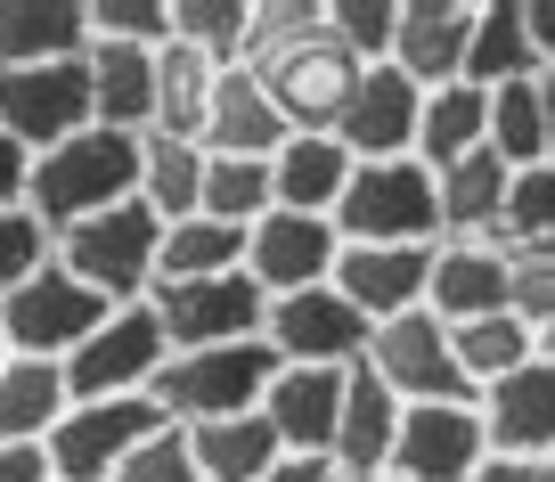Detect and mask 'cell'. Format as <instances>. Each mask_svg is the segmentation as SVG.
I'll list each match as a JSON object with an SVG mask.
<instances>
[{
    "mask_svg": "<svg viewBox=\"0 0 555 482\" xmlns=\"http://www.w3.org/2000/svg\"><path fill=\"white\" fill-rule=\"evenodd\" d=\"M450 360H457V377H466V393H482V384L515 377L522 360H539V335L522 328L515 310H490V319L450 328Z\"/></svg>",
    "mask_w": 555,
    "mask_h": 482,
    "instance_id": "cell-33",
    "label": "cell"
},
{
    "mask_svg": "<svg viewBox=\"0 0 555 482\" xmlns=\"http://www.w3.org/2000/svg\"><path fill=\"white\" fill-rule=\"evenodd\" d=\"M0 482H50V449H34V442H0Z\"/></svg>",
    "mask_w": 555,
    "mask_h": 482,
    "instance_id": "cell-47",
    "label": "cell"
},
{
    "mask_svg": "<svg viewBox=\"0 0 555 482\" xmlns=\"http://www.w3.org/2000/svg\"><path fill=\"white\" fill-rule=\"evenodd\" d=\"M319 17H327L335 50H344L351 66H384V58H392V17H400V0H319Z\"/></svg>",
    "mask_w": 555,
    "mask_h": 482,
    "instance_id": "cell-39",
    "label": "cell"
},
{
    "mask_svg": "<svg viewBox=\"0 0 555 482\" xmlns=\"http://www.w3.org/2000/svg\"><path fill=\"white\" fill-rule=\"evenodd\" d=\"M392 442H400V401L384 393L367 368H351V377H344V417H335V449H327V466H335L344 482L384 474V466H392Z\"/></svg>",
    "mask_w": 555,
    "mask_h": 482,
    "instance_id": "cell-25",
    "label": "cell"
},
{
    "mask_svg": "<svg viewBox=\"0 0 555 482\" xmlns=\"http://www.w3.org/2000/svg\"><path fill=\"white\" fill-rule=\"evenodd\" d=\"M50 254H57V238H50V229H41L25 205L0 213V303H9V294H17L34 270H50Z\"/></svg>",
    "mask_w": 555,
    "mask_h": 482,
    "instance_id": "cell-41",
    "label": "cell"
},
{
    "mask_svg": "<svg viewBox=\"0 0 555 482\" xmlns=\"http://www.w3.org/2000/svg\"><path fill=\"white\" fill-rule=\"evenodd\" d=\"M344 377L351 368H278L261 393V426L278 433L286 458H327L335 417H344Z\"/></svg>",
    "mask_w": 555,
    "mask_h": 482,
    "instance_id": "cell-19",
    "label": "cell"
},
{
    "mask_svg": "<svg viewBox=\"0 0 555 482\" xmlns=\"http://www.w3.org/2000/svg\"><path fill=\"white\" fill-rule=\"evenodd\" d=\"M139 205L156 221H189L205 205V148L172 131H139Z\"/></svg>",
    "mask_w": 555,
    "mask_h": 482,
    "instance_id": "cell-27",
    "label": "cell"
},
{
    "mask_svg": "<svg viewBox=\"0 0 555 482\" xmlns=\"http://www.w3.org/2000/svg\"><path fill=\"white\" fill-rule=\"evenodd\" d=\"M506 310H515L531 335L555 319V262L547 254H515V270H506Z\"/></svg>",
    "mask_w": 555,
    "mask_h": 482,
    "instance_id": "cell-44",
    "label": "cell"
},
{
    "mask_svg": "<svg viewBox=\"0 0 555 482\" xmlns=\"http://www.w3.org/2000/svg\"><path fill=\"white\" fill-rule=\"evenodd\" d=\"M189 433V458H196V474L205 482H261L286 449H278V433L261 426V409H245V417H205V426H180Z\"/></svg>",
    "mask_w": 555,
    "mask_h": 482,
    "instance_id": "cell-26",
    "label": "cell"
},
{
    "mask_svg": "<svg viewBox=\"0 0 555 482\" xmlns=\"http://www.w3.org/2000/svg\"><path fill=\"white\" fill-rule=\"evenodd\" d=\"M425 278H434V245H344L327 287L360 310L367 328H384L400 310H425Z\"/></svg>",
    "mask_w": 555,
    "mask_h": 482,
    "instance_id": "cell-17",
    "label": "cell"
},
{
    "mask_svg": "<svg viewBox=\"0 0 555 482\" xmlns=\"http://www.w3.org/2000/svg\"><path fill=\"white\" fill-rule=\"evenodd\" d=\"M245 17L254 0H172V41L205 50L212 66H245Z\"/></svg>",
    "mask_w": 555,
    "mask_h": 482,
    "instance_id": "cell-38",
    "label": "cell"
},
{
    "mask_svg": "<svg viewBox=\"0 0 555 482\" xmlns=\"http://www.w3.org/2000/svg\"><path fill=\"white\" fill-rule=\"evenodd\" d=\"M212 83H221V66H212L205 50L164 41V50H156V131L196 139V131H205V106H212Z\"/></svg>",
    "mask_w": 555,
    "mask_h": 482,
    "instance_id": "cell-34",
    "label": "cell"
},
{
    "mask_svg": "<svg viewBox=\"0 0 555 482\" xmlns=\"http://www.w3.org/2000/svg\"><path fill=\"white\" fill-rule=\"evenodd\" d=\"M66 368L57 360H17L9 352V368H0V442H50V426L66 417Z\"/></svg>",
    "mask_w": 555,
    "mask_h": 482,
    "instance_id": "cell-30",
    "label": "cell"
},
{
    "mask_svg": "<svg viewBox=\"0 0 555 482\" xmlns=\"http://www.w3.org/2000/svg\"><path fill=\"white\" fill-rule=\"evenodd\" d=\"M474 409H482L490 458H515V466L555 458V368H547V360H522L515 377L482 384V393H474Z\"/></svg>",
    "mask_w": 555,
    "mask_h": 482,
    "instance_id": "cell-16",
    "label": "cell"
},
{
    "mask_svg": "<svg viewBox=\"0 0 555 482\" xmlns=\"http://www.w3.org/2000/svg\"><path fill=\"white\" fill-rule=\"evenodd\" d=\"M278 377V352L261 344H205V352H172L156 377V409L172 417V426H205V417H245L261 409V393H270Z\"/></svg>",
    "mask_w": 555,
    "mask_h": 482,
    "instance_id": "cell-4",
    "label": "cell"
},
{
    "mask_svg": "<svg viewBox=\"0 0 555 482\" xmlns=\"http://www.w3.org/2000/svg\"><path fill=\"white\" fill-rule=\"evenodd\" d=\"M531 66V34H522V0H474V41H466V83L474 90H499L522 83Z\"/></svg>",
    "mask_w": 555,
    "mask_h": 482,
    "instance_id": "cell-32",
    "label": "cell"
},
{
    "mask_svg": "<svg viewBox=\"0 0 555 482\" xmlns=\"http://www.w3.org/2000/svg\"><path fill=\"white\" fill-rule=\"evenodd\" d=\"M490 155H506V173L547 164V123H539V74L490 90Z\"/></svg>",
    "mask_w": 555,
    "mask_h": 482,
    "instance_id": "cell-37",
    "label": "cell"
},
{
    "mask_svg": "<svg viewBox=\"0 0 555 482\" xmlns=\"http://www.w3.org/2000/svg\"><path fill=\"white\" fill-rule=\"evenodd\" d=\"M344 189H351V148L335 131H295L270 155V205H286V213H327L335 221Z\"/></svg>",
    "mask_w": 555,
    "mask_h": 482,
    "instance_id": "cell-24",
    "label": "cell"
},
{
    "mask_svg": "<svg viewBox=\"0 0 555 482\" xmlns=\"http://www.w3.org/2000/svg\"><path fill=\"white\" fill-rule=\"evenodd\" d=\"M482 458H490V442H482V409H474V401H409L384 474H400V482H466Z\"/></svg>",
    "mask_w": 555,
    "mask_h": 482,
    "instance_id": "cell-13",
    "label": "cell"
},
{
    "mask_svg": "<svg viewBox=\"0 0 555 482\" xmlns=\"http://www.w3.org/2000/svg\"><path fill=\"white\" fill-rule=\"evenodd\" d=\"M522 34H531V66L555 74V0H522Z\"/></svg>",
    "mask_w": 555,
    "mask_h": 482,
    "instance_id": "cell-46",
    "label": "cell"
},
{
    "mask_svg": "<svg viewBox=\"0 0 555 482\" xmlns=\"http://www.w3.org/2000/svg\"><path fill=\"white\" fill-rule=\"evenodd\" d=\"M539 254H547V262H555V245H539Z\"/></svg>",
    "mask_w": 555,
    "mask_h": 482,
    "instance_id": "cell-55",
    "label": "cell"
},
{
    "mask_svg": "<svg viewBox=\"0 0 555 482\" xmlns=\"http://www.w3.org/2000/svg\"><path fill=\"white\" fill-rule=\"evenodd\" d=\"M490 245H506V254H539V245H555V164H522V173H506V205H499Z\"/></svg>",
    "mask_w": 555,
    "mask_h": 482,
    "instance_id": "cell-35",
    "label": "cell"
},
{
    "mask_svg": "<svg viewBox=\"0 0 555 482\" xmlns=\"http://www.w3.org/2000/svg\"><path fill=\"white\" fill-rule=\"evenodd\" d=\"M0 131L17 139L25 155H50L57 139L90 131V74H82V58L0 74Z\"/></svg>",
    "mask_w": 555,
    "mask_h": 482,
    "instance_id": "cell-12",
    "label": "cell"
},
{
    "mask_svg": "<svg viewBox=\"0 0 555 482\" xmlns=\"http://www.w3.org/2000/svg\"><path fill=\"white\" fill-rule=\"evenodd\" d=\"M90 50V0H0V74L66 66Z\"/></svg>",
    "mask_w": 555,
    "mask_h": 482,
    "instance_id": "cell-23",
    "label": "cell"
},
{
    "mask_svg": "<svg viewBox=\"0 0 555 482\" xmlns=\"http://www.w3.org/2000/svg\"><path fill=\"white\" fill-rule=\"evenodd\" d=\"M539 360L555 368V319H547V328H539Z\"/></svg>",
    "mask_w": 555,
    "mask_h": 482,
    "instance_id": "cell-51",
    "label": "cell"
},
{
    "mask_svg": "<svg viewBox=\"0 0 555 482\" xmlns=\"http://www.w3.org/2000/svg\"><path fill=\"white\" fill-rule=\"evenodd\" d=\"M164 319V335H172V352H205V344H254L261 335V287L245 270L229 278H189V287H156L147 294Z\"/></svg>",
    "mask_w": 555,
    "mask_h": 482,
    "instance_id": "cell-14",
    "label": "cell"
},
{
    "mask_svg": "<svg viewBox=\"0 0 555 482\" xmlns=\"http://www.w3.org/2000/svg\"><path fill=\"white\" fill-rule=\"evenodd\" d=\"M90 74V123L106 131H156V50H131V41H90L82 50Z\"/></svg>",
    "mask_w": 555,
    "mask_h": 482,
    "instance_id": "cell-22",
    "label": "cell"
},
{
    "mask_svg": "<svg viewBox=\"0 0 555 482\" xmlns=\"http://www.w3.org/2000/svg\"><path fill=\"white\" fill-rule=\"evenodd\" d=\"M172 417L156 409V393H131V401H66V417L50 426V482H115V466L131 458L139 442Z\"/></svg>",
    "mask_w": 555,
    "mask_h": 482,
    "instance_id": "cell-6",
    "label": "cell"
},
{
    "mask_svg": "<svg viewBox=\"0 0 555 482\" xmlns=\"http://www.w3.org/2000/svg\"><path fill=\"white\" fill-rule=\"evenodd\" d=\"M25 189H34V155H25L17 139L0 131V213H9V205H25Z\"/></svg>",
    "mask_w": 555,
    "mask_h": 482,
    "instance_id": "cell-45",
    "label": "cell"
},
{
    "mask_svg": "<svg viewBox=\"0 0 555 482\" xmlns=\"http://www.w3.org/2000/svg\"><path fill=\"white\" fill-rule=\"evenodd\" d=\"M434 196H441V238H490V229H499V205H506V155L474 148V155H457V164H441Z\"/></svg>",
    "mask_w": 555,
    "mask_h": 482,
    "instance_id": "cell-29",
    "label": "cell"
},
{
    "mask_svg": "<svg viewBox=\"0 0 555 482\" xmlns=\"http://www.w3.org/2000/svg\"><path fill=\"white\" fill-rule=\"evenodd\" d=\"M212 221L229 229H254L270 213V155H205V205Z\"/></svg>",
    "mask_w": 555,
    "mask_h": 482,
    "instance_id": "cell-36",
    "label": "cell"
},
{
    "mask_svg": "<svg viewBox=\"0 0 555 482\" xmlns=\"http://www.w3.org/2000/svg\"><path fill=\"white\" fill-rule=\"evenodd\" d=\"M106 310H115V303H99V294L50 254V270H34L9 303H0V335H9L17 360H57V368H66V352L99 328Z\"/></svg>",
    "mask_w": 555,
    "mask_h": 482,
    "instance_id": "cell-7",
    "label": "cell"
},
{
    "mask_svg": "<svg viewBox=\"0 0 555 482\" xmlns=\"http://www.w3.org/2000/svg\"><path fill=\"white\" fill-rule=\"evenodd\" d=\"M506 270H515L506 245H490V238H441L434 245V278H425V310H434L441 328L490 319V310H506Z\"/></svg>",
    "mask_w": 555,
    "mask_h": 482,
    "instance_id": "cell-20",
    "label": "cell"
},
{
    "mask_svg": "<svg viewBox=\"0 0 555 482\" xmlns=\"http://www.w3.org/2000/svg\"><path fill=\"white\" fill-rule=\"evenodd\" d=\"M416 115H425V90L392 66H360L344 115H335V139L351 148V164H392V155H416Z\"/></svg>",
    "mask_w": 555,
    "mask_h": 482,
    "instance_id": "cell-15",
    "label": "cell"
},
{
    "mask_svg": "<svg viewBox=\"0 0 555 482\" xmlns=\"http://www.w3.org/2000/svg\"><path fill=\"white\" fill-rule=\"evenodd\" d=\"M466 482H531V466H515V458H482Z\"/></svg>",
    "mask_w": 555,
    "mask_h": 482,
    "instance_id": "cell-49",
    "label": "cell"
},
{
    "mask_svg": "<svg viewBox=\"0 0 555 482\" xmlns=\"http://www.w3.org/2000/svg\"><path fill=\"white\" fill-rule=\"evenodd\" d=\"M335 238L344 245H441L434 173H425L416 155L351 164V189H344V205H335Z\"/></svg>",
    "mask_w": 555,
    "mask_h": 482,
    "instance_id": "cell-3",
    "label": "cell"
},
{
    "mask_svg": "<svg viewBox=\"0 0 555 482\" xmlns=\"http://www.w3.org/2000/svg\"><path fill=\"white\" fill-rule=\"evenodd\" d=\"M319 34V0H254V17H245V66L270 50H286V41Z\"/></svg>",
    "mask_w": 555,
    "mask_h": 482,
    "instance_id": "cell-42",
    "label": "cell"
},
{
    "mask_svg": "<svg viewBox=\"0 0 555 482\" xmlns=\"http://www.w3.org/2000/svg\"><path fill=\"white\" fill-rule=\"evenodd\" d=\"M286 115L270 106V90H261L254 66H221V83H212V106H205V131H196V148L205 155H278L286 148Z\"/></svg>",
    "mask_w": 555,
    "mask_h": 482,
    "instance_id": "cell-21",
    "label": "cell"
},
{
    "mask_svg": "<svg viewBox=\"0 0 555 482\" xmlns=\"http://www.w3.org/2000/svg\"><path fill=\"white\" fill-rule=\"evenodd\" d=\"M0 368H9V335H0Z\"/></svg>",
    "mask_w": 555,
    "mask_h": 482,
    "instance_id": "cell-54",
    "label": "cell"
},
{
    "mask_svg": "<svg viewBox=\"0 0 555 482\" xmlns=\"http://www.w3.org/2000/svg\"><path fill=\"white\" fill-rule=\"evenodd\" d=\"M466 41H474V0H400L384 66L409 74L416 90H441L466 83Z\"/></svg>",
    "mask_w": 555,
    "mask_h": 482,
    "instance_id": "cell-18",
    "label": "cell"
},
{
    "mask_svg": "<svg viewBox=\"0 0 555 482\" xmlns=\"http://www.w3.org/2000/svg\"><path fill=\"white\" fill-rule=\"evenodd\" d=\"M131 196H139V139L90 123V131L57 139L50 155H34L25 213H34V221L57 238V229L90 221V213H106V205H131Z\"/></svg>",
    "mask_w": 555,
    "mask_h": 482,
    "instance_id": "cell-1",
    "label": "cell"
},
{
    "mask_svg": "<svg viewBox=\"0 0 555 482\" xmlns=\"http://www.w3.org/2000/svg\"><path fill=\"white\" fill-rule=\"evenodd\" d=\"M360 368L400 401V409H409V401H474L466 377H457V360H450V328H441L434 310H400V319H384V328L367 335Z\"/></svg>",
    "mask_w": 555,
    "mask_h": 482,
    "instance_id": "cell-10",
    "label": "cell"
},
{
    "mask_svg": "<svg viewBox=\"0 0 555 482\" xmlns=\"http://www.w3.org/2000/svg\"><path fill=\"white\" fill-rule=\"evenodd\" d=\"M261 482H344V474H335L327 458H278V466H270Z\"/></svg>",
    "mask_w": 555,
    "mask_h": 482,
    "instance_id": "cell-48",
    "label": "cell"
},
{
    "mask_svg": "<svg viewBox=\"0 0 555 482\" xmlns=\"http://www.w3.org/2000/svg\"><path fill=\"white\" fill-rule=\"evenodd\" d=\"M115 482H205V474H196V458H189V433H180V426H156L131 458L115 466Z\"/></svg>",
    "mask_w": 555,
    "mask_h": 482,
    "instance_id": "cell-43",
    "label": "cell"
},
{
    "mask_svg": "<svg viewBox=\"0 0 555 482\" xmlns=\"http://www.w3.org/2000/svg\"><path fill=\"white\" fill-rule=\"evenodd\" d=\"M335 254H344V238H335L327 213H286V205H270L254 229H245V278L261 287V303L302 294V287H327V278H335Z\"/></svg>",
    "mask_w": 555,
    "mask_h": 482,
    "instance_id": "cell-11",
    "label": "cell"
},
{
    "mask_svg": "<svg viewBox=\"0 0 555 482\" xmlns=\"http://www.w3.org/2000/svg\"><path fill=\"white\" fill-rule=\"evenodd\" d=\"M531 482H555V458H539V466H531Z\"/></svg>",
    "mask_w": 555,
    "mask_h": 482,
    "instance_id": "cell-52",
    "label": "cell"
},
{
    "mask_svg": "<svg viewBox=\"0 0 555 482\" xmlns=\"http://www.w3.org/2000/svg\"><path fill=\"white\" fill-rule=\"evenodd\" d=\"M254 74H261V90H270V106L286 115V131H335L351 83H360V66L335 50L327 17H319V34H302V41H286V50L254 58Z\"/></svg>",
    "mask_w": 555,
    "mask_h": 482,
    "instance_id": "cell-8",
    "label": "cell"
},
{
    "mask_svg": "<svg viewBox=\"0 0 555 482\" xmlns=\"http://www.w3.org/2000/svg\"><path fill=\"white\" fill-rule=\"evenodd\" d=\"M90 41L164 50V41H172V0H90Z\"/></svg>",
    "mask_w": 555,
    "mask_h": 482,
    "instance_id": "cell-40",
    "label": "cell"
},
{
    "mask_svg": "<svg viewBox=\"0 0 555 482\" xmlns=\"http://www.w3.org/2000/svg\"><path fill=\"white\" fill-rule=\"evenodd\" d=\"M367 335H376V328H367L335 287L278 294V303L261 310V344L278 352V368H360Z\"/></svg>",
    "mask_w": 555,
    "mask_h": 482,
    "instance_id": "cell-9",
    "label": "cell"
},
{
    "mask_svg": "<svg viewBox=\"0 0 555 482\" xmlns=\"http://www.w3.org/2000/svg\"><path fill=\"white\" fill-rule=\"evenodd\" d=\"M156 245H164V221L139 205V196L131 205L90 213V221H74V229H57V262L115 310L156 294Z\"/></svg>",
    "mask_w": 555,
    "mask_h": 482,
    "instance_id": "cell-2",
    "label": "cell"
},
{
    "mask_svg": "<svg viewBox=\"0 0 555 482\" xmlns=\"http://www.w3.org/2000/svg\"><path fill=\"white\" fill-rule=\"evenodd\" d=\"M474 148H490V90H474V83L425 90V115H416V164L441 173V164H457V155H474Z\"/></svg>",
    "mask_w": 555,
    "mask_h": 482,
    "instance_id": "cell-28",
    "label": "cell"
},
{
    "mask_svg": "<svg viewBox=\"0 0 555 482\" xmlns=\"http://www.w3.org/2000/svg\"><path fill=\"white\" fill-rule=\"evenodd\" d=\"M164 360H172V335H164L156 303H122V310H106L99 328L66 352V393H74V401H131V393H156Z\"/></svg>",
    "mask_w": 555,
    "mask_h": 482,
    "instance_id": "cell-5",
    "label": "cell"
},
{
    "mask_svg": "<svg viewBox=\"0 0 555 482\" xmlns=\"http://www.w3.org/2000/svg\"><path fill=\"white\" fill-rule=\"evenodd\" d=\"M360 482H400V474H360Z\"/></svg>",
    "mask_w": 555,
    "mask_h": 482,
    "instance_id": "cell-53",
    "label": "cell"
},
{
    "mask_svg": "<svg viewBox=\"0 0 555 482\" xmlns=\"http://www.w3.org/2000/svg\"><path fill=\"white\" fill-rule=\"evenodd\" d=\"M229 270H245V229L212 221V213L164 221V245H156V287H189V278H229Z\"/></svg>",
    "mask_w": 555,
    "mask_h": 482,
    "instance_id": "cell-31",
    "label": "cell"
},
{
    "mask_svg": "<svg viewBox=\"0 0 555 482\" xmlns=\"http://www.w3.org/2000/svg\"><path fill=\"white\" fill-rule=\"evenodd\" d=\"M539 123H547V164H555V74H539Z\"/></svg>",
    "mask_w": 555,
    "mask_h": 482,
    "instance_id": "cell-50",
    "label": "cell"
}]
</instances>
